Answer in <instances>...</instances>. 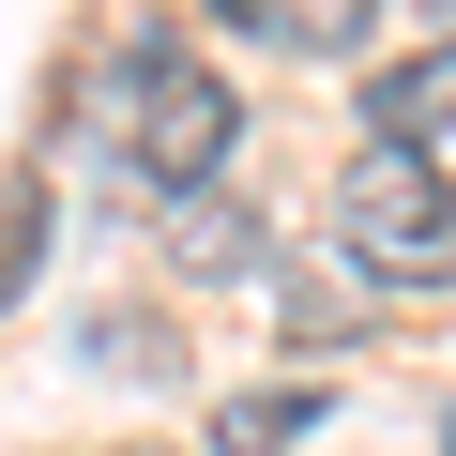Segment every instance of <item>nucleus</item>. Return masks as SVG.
Listing matches in <instances>:
<instances>
[{"mask_svg": "<svg viewBox=\"0 0 456 456\" xmlns=\"http://www.w3.org/2000/svg\"><path fill=\"white\" fill-rule=\"evenodd\" d=\"M107 137H122V167L152 183V198H198L228 152H244V92H228L198 46H137V61H107Z\"/></svg>", "mask_w": 456, "mask_h": 456, "instance_id": "f257e3e1", "label": "nucleus"}, {"mask_svg": "<svg viewBox=\"0 0 456 456\" xmlns=\"http://www.w3.org/2000/svg\"><path fill=\"white\" fill-rule=\"evenodd\" d=\"M320 426V380H289V395H228L213 411V456H274V441H305Z\"/></svg>", "mask_w": 456, "mask_h": 456, "instance_id": "423d86ee", "label": "nucleus"}, {"mask_svg": "<svg viewBox=\"0 0 456 456\" xmlns=\"http://www.w3.org/2000/svg\"><path fill=\"white\" fill-rule=\"evenodd\" d=\"M365 137H380V152H426V137H456V46H411L395 77H365Z\"/></svg>", "mask_w": 456, "mask_h": 456, "instance_id": "7ed1b4c3", "label": "nucleus"}, {"mask_svg": "<svg viewBox=\"0 0 456 456\" xmlns=\"http://www.w3.org/2000/svg\"><path fill=\"white\" fill-rule=\"evenodd\" d=\"M46 228H61V213H46V183L16 167V183H0V305L31 289V259H46Z\"/></svg>", "mask_w": 456, "mask_h": 456, "instance_id": "0eeeda50", "label": "nucleus"}, {"mask_svg": "<svg viewBox=\"0 0 456 456\" xmlns=\"http://www.w3.org/2000/svg\"><path fill=\"white\" fill-rule=\"evenodd\" d=\"M167 259H183V274H259V259H274V228L228 198V183H198V198H167Z\"/></svg>", "mask_w": 456, "mask_h": 456, "instance_id": "20e7f679", "label": "nucleus"}, {"mask_svg": "<svg viewBox=\"0 0 456 456\" xmlns=\"http://www.w3.org/2000/svg\"><path fill=\"white\" fill-rule=\"evenodd\" d=\"M335 244L380 274V289H441L456 274V183L426 167V152H350V183H335Z\"/></svg>", "mask_w": 456, "mask_h": 456, "instance_id": "f03ea898", "label": "nucleus"}, {"mask_svg": "<svg viewBox=\"0 0 456 456\" xmlns=\"http://www.w3.org/2000/svg\"><path fill=\"white\" fill-rule=\"evenodd\" d=\"M259 31H274V46H305V61H350V46L380 31V0H259Z\"/></svg>", "mask_w": 456, "mask_h": 456, "instance_id": "39448f33", "label": "nucleus"}]
</instances>
